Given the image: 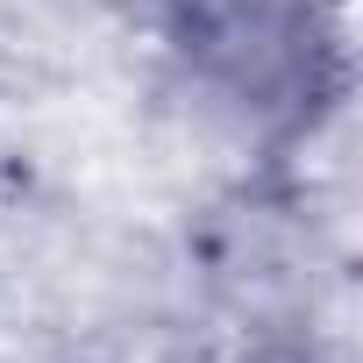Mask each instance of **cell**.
Instances as JSON below:
<instances>
[{"label":"cell","mask_w":363,"mask_h":363,"mask_svg":"<svg viewBox=\"0 0 363 363\" xmlns=\"http://www.w3.org/2000/svg\"><path fill=\"white\" fill-rule=\"evenodd\" d=\"M186 86L264 135L342 107V0H157Z\"/></svg>","instance_id":"1"}]
</instances>
